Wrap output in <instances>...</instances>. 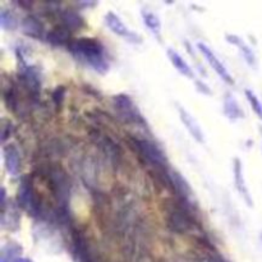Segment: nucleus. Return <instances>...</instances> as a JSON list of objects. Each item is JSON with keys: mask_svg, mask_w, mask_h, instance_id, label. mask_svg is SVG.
Here are the masks:
<instances>
[{"mask_svg": "<svg viewBox=\"0 0 262 262\" xmlns=\"http://www.w3.org/2000/svg\"><path fill=\"white\" fill-rule=\"evenodd\" d=\"M72 40H73L72 32L60 23L46 33V41L53 46H67L68 48Z\"/></svg>", "mask_w": 262, "mask_h": 262, "instance_id": "12", "label": "nucleus"}, {"mask_svg": "<svg viewBox=\"0 0 262 262\" xmlns=\"http://www.w3.org/2000/svg\"><path fill=\"white\" fill-rule=\"evenodd\" d=\"M233 179H234V187L238 191V193L242 196V199L245 200L246 204L248 206H252L253 201L252 197H251L250 191H248V187L246 184L245 176H243V166L241 159L235 158L233 160Z\"/></svg>", "mask_w": 262, "mask_h": 262, "instance_id": "7", "label": "nucleus"}, {"mask_svg": "<svg viewBox=\"0 0 262 262\" xmlns=\"http://www.w3.org/2000/svg\"><path fill=\"white\" fill-rule=\"evenodd\" d=\"M178 114H179V118H181V122L183 123V125L186 127V129L188 130L191 137L193 138V140H196L199 143H204L205 142L204 130H202L201 125L199 124V122L192 117L191 113H189L187 109H184V107L178 106Z\"/></svg>", "mask_w": 262, "mask_h": 262, "instance_id": "8", "label": "nucleus"}, {"mask_svg": "<svg viewBox=\"0 0 262 262\" xmlns=\"http://www.w3.org/2000/svg\"><path fill=\"white\" fill-rule=\"evenodd\" d=\"M223 112H224L225 117L230 120H239L245 118V112H243L242 106L232 94H227L224 96Z\"/></svg>", "mask_w": 262, "mask_h": 262, "instance_id": "14", "label": "nucleus"}, {"mask_svg": "<svg viewBox=\"0 0 262 262\" xmlns=\"http://www.w3.org/2000/svg\"><path fill=\"white\" fill-rule=\"evenodd\" d=\"M17 202L18 206L22 207L27 214H30V216L42 217L45 215L42 200L36 189L32 176L23 177L20 181L17 192Z\"/></svg>", "mask_w": 262, "mask_h": 262, "instance_id": "3", "label": "nucleus"}, {"mask_svg": "<svg viewBox=\"0 0 262 262\" xmlns=\"http://www.w3.org/2000/svg\"><path fill=\"white\" fill-rule=\"evenodd\" d=\"M64 96H66V87L59 86L54 90L53 92V101L56 106H59L60 104H63Z\"/></svg>", "mask_w": 262, "mask_h": 262, "instance_id": "21", "label": "nucleus"}, {"mask_svg": "<svg viewBox=\"0 0 262 262\" xmlns=\"http://www.w3.org/2000/svg\"><path fill=\"white\" fill-rule=\"evenodd\" d=\"M113 105L118 114L122 117V119L125 123L129 124H137L145 127L146 123L143 117L141 115V112L136 106L135 101L125 94H118L113 97Z\"/></svg>", "mask_w": 262, "mask_h": 262, "instance_id": "4", "label": "nucleus"}, {"mask_svg": "<svg viewBox=\"0 0 262 262\" xmlns=\"http://www.w3.org/2000/svg\"><path fill=\"white\" fill-rule=\"evenodd\" d=\"M202 250H204V252L197 253L192 262H229L220 253H217L216 250H205V248H202Z\"/></svg>", "mask_w": 262, "mask_h": 262, "instance_id": "18", "label": "nucleus"}, {"mask_svg": "<svg viewBox=\"0 0 262 262\" xmlns=\"http://www.w3.org/2000/svg\"><path fill=\"white\" fill-rule=\"evenodd\" d=\"M104 22L106 25V27L112 31L114 35H117L118 37H122L124 40H127L130 43H141L142 42V37L141 35H138L137 32L132 31L130 28H128V26L125 25L122 20V18L114 12H107L104 15Z\"/></svg>", "mask_w": 262, "mask_h": 262, "instance_id": "5", "label": "nucleus"}, {"mask_svg": "<svg viewBox=\"0 0 262 262\" xmlns=\"http://www.w3.org/2000/svg\"><path fill=\"white\" fill-rule=\"evenodd\" d=\"M22 30L25 32V35H27L28 37L36 38V40L42 38L43 26L41 23V20L37 17H35V15H27L23 19Z\"/></svg>", "mask_w": 262, "mask_h": 262, "instance_id": "15", "label": "nucleus"}, {"mask_svg": "<svg viewBox=\"0 0 262 262\" xmlns=\"http://www.w3.org/2000/svg\"><path fill=\"white\" fill-rule=\"evenodd\" d=\"M0 262H8V261H5V260H2Z\"/></svg>", "mask_w": 262, "mask_h": 262, "instance_id": "24", "label": "nucleus"}, {"mask_svg": "<svg viewBox=\"0 0 262 262\" xmlns=\"http://www.w3.org/2000/svg\"><path fill=\"white\" fill-rule=\"evenodd\" d=\"M13 262H33V261L30 260V258H27V257H19V258H17V260H14Z\"/></svg>", "mask_w": 262, "mask_h": 262, "instance_id": "23", "label": "nucleus"}, {"mask_svg": "<svg viewBox=\"0 0 262 262\" xmlns=\"http://www.w3.org/2000/svg\"><path fill=\"white\" fill-rule=\"evenodd\" d=\"M261 242H262V232H261Z\"/></svg>", "mask_w": 262, "mask_h": 262, "instance_id": "25", "label": "nucleus"}, {"mask_svg": "<svg viewBox=\"0 0 262 262\" xmlns=\"http://www.w3.org/2000/svg\"><path fill=\"white\" fill-rule=\"evenodd\" d=\"M245 95H246V99H247V101L250 102L251 107H252L253 112L256 113V114L258 115V117L262 119V104L260 102V100H258V97L256 96L255 92L252 91V90H245Z\"/></svg>", "mask_w": 262, "mask_h": 262, "instance_id": "20", "label": "nucleus"}, {"mask_svg": "<svg viewBox=\"0 0 262 262\" xmlns=\"http://www.w3.org/2000/svg\"><path fill=\"white\" fill-rule=\"evenodd\" d=\"M194 83H196V87L197 90H199L201 94H205V95H211V89H210L209 86H207L205 82H201V81H194Z\"/></svg>", "mask_w": 262, "mask_h": 262, "instance_id": "22", "label": "nucleus"}, {"mask_svg": "<svg viewBox=\"0 0 262 262\" xmlns=\"http://www.w3.org/2000/svg\"><path fill=\"white\" fill-rule=\"evenodd\" d=\"M0 26L4 31H14L18 27L17 17L13 12L8 9H2L0 12Z\"/></svg>", "mask_w": 262, "mask_h": 262, "instance_id": "17", "label": "nucleus"}, {"mask_svg": "<svg viewBox=\"0 0 262 262\" xmlns=\"http://www.w3.org/2000/svg\"><path fill=\"white\" fill-rule=\"evenodd\" d=\"M128 145L130 146L138 160L150 169V173H163L170 170L165 152L161 150L160 146L151 140L130 136L128 137Z\"/></svg>", "mask_w": 262, "mask_h": 262, "instance_id": "2", "label": "nucleus"}, {"mask_svg": "<svg viewBox=\"0 0 262 262\" xmlns=\"http://www.w3.org/2000/svg\"><path fill=\"white\" fill-rule=\"evenodd\" d=\"M225 38H227V41L230 45L235 46L239 50V53L242 54L243 59H245L248 66L252 67V68H256V66H257V59H256L255 53H253L252 49L246 43V41L242 37H239L237 35H233V33H229V35L225 36Z\"/></svg>", "mask_w": 262, "mask_h": 262, "instance_id": "11", "label": "nucleus"}, {"mask_svg": "<svg viewBox=\"0 0 262 262\" xmlns=\"http://www.w3.org/2000/svg\"><path fill=\"white\" fill-rule=\"evenodd\" d=\"M60 25L68 28L72 33L78 32L84 27V20L77 9H60L59 10Z\"/></svg>", "mask_w": 262, "mask_h": 262, "instance_id": "10", "label": "nucleus"}, {"mask_svg": "<svg viewBox=\"0 0 262 262\" xmlns=\"http://www.w3.org/2000/svg\"><path fill=\"white\" fill-rule=\"evenodd\" d=\"M67 49L77 61L94 69L99 74H105L110 69V55L99 38H73Z\"/></svg>", "mask_w": 262, "mask_h": 262, "instance_id": "1", "label": "nucleus"}, {"mask_svg": "<svg viewBox=\"0 0 262 262\" xmlns=\"http://www.w3.org/2000/svg\"><path fill=\"white\" fill-rule=\"evenodd\" d=\"M141 17H142L143 23L147 27V30L152 33L155 37L159 40L161 38V20L156 13L151 12L150 9H142L141 10Z\"/></svg>", "mask_w": 262, "mask_h": 262, "instance_id": "16", "label": "nucleus"}, {"mask_svg": "<svg viewBox=\"0 0 262 262\" xmlns=\"http://www.w3.org/2000/svg\"><path fill=\"white\" fill-rule=\"evenodd\" d=\"M197 48H199V51L202 54V56L207 60L209 66L211 67L215 71V73L219 76V78L222 79L223 82H225L227 84H229V86H233V84H234V78H233V76L230 74L229 69L224 66V63L220 60L219 56L214 53V50L205 42H199L197 43Z\"/></svg>", "mask_w": 262, "mask_h": 262, "instance_id": "6", "label": "nucleus"}, {"mask_svg": "<svg viewBox=\"0 0 262 262\" xmlns=\"http://www.w3.org/2000/svg\"><path fill=\"white\" fill-rule=\"evenodd\" d=\"M3 154H4V163L7 171L9 173V176L17 177L20 171V165H22L19 150L17 148V146L9 143V145H4Z\"/></svg>", "mask_w": 262, "mask_h": 262, "instance_id": "9", "label": "nucleus"}, {"mask_svg": "<svg viewBox=\"0 0 262 262\" xmlns=\"http://www.w3.org/2000/svg\"><path fill=\"white\" fill-rule=\"evenodd\" d=\"M20 253H22V247L17 243L10 242L9 245L4 246L2 250V260H5L8 262H13L17 258L20 257Z\"/></svg>", "mask_w": 262, "mask_h": 262, "instance_id": "19", "label": "nucleus"}, {"mask_svg": "<svg viewBox=\"0 0 262 262\" xmlns=\"http://www.w3.org/2000/svg\"><path fill=\"white\" fill-rule=\"evenodd\" d=\"M166 55H168L171 66H173L174 68H176L177 71L182 74V76L187 77V78L194 79L193 69H192V67L189 66L186 60H184V58L178 53V51L174 50V49H171V48H169L168 51H166Z\"/></svg>", "mask_w": 262, "mask_h": 262, "instance_id": "13", "label": "nucleus"}]
</instances>
